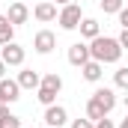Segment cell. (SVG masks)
Listing matches in <instances>:
<instances>
[{"mask_svg":"<svg viewBox=\"0 0 128 128\" xmlns=\"http://www.w3.org/2000/svg\"><path fill=\"white\" fill-rule=\"evenodd\" d=\"M116 39H119V45H122V48H128V27H122V33H119Z\"/></svg>","mask_w":128,"mask_h":128,"instance_id":"cell-22","label":"cell"},{"mask_svg":"<svg viewBox=\"0 0 128 128\" xmlns=\"http://www.w3.org/2000/svg\"><path fill=\"white\" fill-rule=\"evenodd\" d=\"M116 18H119V24H122V27H128V6H122V9L116 12Z\"/></svg>","mask_w":128,"mask_h":128,"instance_id":"cell-21","label":"cell"},{"mask_svg":"<svg viewBox=\"0 0 128 128\" xmlns=\"http://www.w3.org/2000/svg\"><path fill=\"white\" fill-rule=\"evenodd\" d=\"M86 116H90L92 122H98V119H104L107 113H104V107H101L98 101H92V98H90V101H86Z\"/></svg>","mask_w":128,"mask_h":128,"instance_id":"cell-17","label":"cell"},{"mask_svg":"<svg viewBox=\"0 0 128 128\" xmlns=\"http://www.w3.org/2000/svg\"><path fill=\"white\" fill-rule=\"evenodd\" d=\"M116 128H128V113H125V119H122V122H119Z\"/></svg>","mask_w":128,"mask_h":128,"instance_id":"cell-25","label":"cell"},{"mask_svg":"<svg viewBox=\"0 0 128 128\" xmlns=\"http://www.w3.org/2000/svg\"><path fill=\"white\" fill-rule=\"evenodd\" d=\"M80 21H84V12H80V6H78V3H66V6H60L57 24H60L63 30H78V27H80Z\"/></svg>","mask_w":128,"mask_h":128,"instance_id":"cell-3","label":"cell"},{"mask_svg":"<svg viewBox=\"0 0 128 128\" xmlns=\"http://www.w3.org/2000/svg\"><path fill=\"white\" fill-rule=\"evenodd\" d=\"M90 60H92V54H90V45H86V42H74V45L68 48V63L72 66L80 68L84 63H90Z\"/></svg>","mask_w":128,"mask_h":128,"instance_id":"cell-8","label":"cell"},{"mask_svg":"<svg viewBox=\"0 0 128 128\" xmlns=\"http://www.w3.org/2000/svg\"><path fill=\"white\" fill-rule=\"evenodd\" d=\"M45 128H48V125H45Z\"/></svg>","mask_w":128,"mask_h":128,"instance_id":"cell-27","label":"cell"},{"mask_svg":"<svg viewBox=\"0 0 128 128\" xmlns=\"http://www.w3.org/2000/svg\"><path fill=\"white\" fill-rule=\"evenodd\" d=\"M54 48H57V36H54L51 30H39L36 36H33V51H36V54L45 57V54H51Z\"/></svg>","mask_w":128,"mask_h":128,"instance_id":"cell-5","label":"cell"},{"mask_svg":"<svg viewBox=\"0 0 128 128\" xmlns=\"http://www.w3.org/2000/svg\"><path fill=\"white\" fill-rule=\"evenodd\" d=\"M90 98H92V101H98V104L104 107V113H110V110L116 107V92H113L110 86H98V90H96Z\"/></svg>","mask_w":128,"mask_h":128,"instance_id":"cell-11","label":"cell"},{"mask_svg":"<svg viewBox=\"0 0 128 128\" xmlns=\"http://www.w3.org/2000/svg\"><path fill=\"white\" fill-rule=\"evenodd\" d=\"M15 80H18V86H21V90H39V84H42V74H39L36 68H21Z\"/></svg>","mask_w":128,"mask_h":128,"instance_id":"cell-12","label":"cell"},{"mask_svg":"<svg viewBox=\"0 0 128 128\" xmlns=\"http://www.w3.org/2000/svg\"><path fill=\"white\" fill-rule=\"evenodd\" d=\"M0 128H21V119L9 110V104L0 107Z\"/></svg>","mask_w":128,"mask_h":128,"instance_id":"cell-16","label":"cell"},{"mask_svg":"<svg viewBox=\"0 0 128 128\" xmlns=\"http://www.w3.org/2000/svg\"><path fill=\"white\" fill-rule=\"evenodd\" d=\"M66 122H68V110H66L63 104L45 107V125H48V128H63Z\"/></svg>","mask_w":128,"mask_h":128,"instance_id":"cell-6","label":"cell"},{"mask_svg":"<svg viewBox=\"0 0 128 128\" xmlns=\"http://www.w3.org/2000/svg\"><path fill=\"white\" fill-rule=\"evenodd\" d=\"M6 18H9L15 27L27 24V18H30V9H27V3H21V0H12V3H9V12H6Z\"/></svg>","mask_w":128,"mask_h":128,"instance_id":"cell-10","label":"cell"},{"mask_svg":"<svg viewBox=\"0 0 128 128\" xmlns=\"http://www.w3.org/2000/svg\"><path fill=\"white\" fill-rule=\"evenodd\" d=\"M96 128H116V125H113V122L104 116V119H98V122H96Z\"/></svg>","mask_w":128,"mask_h":128,"instance_id":"cell-23","label":"cell"},{"mask_svg":"<svg viewBox=\"0 0 128 128\" xmlns=\"http://www.w3.org/2000/svg\"><path fill=\"white\" fill-rule=\"evenodd\" d=\"M80 74H84V80L98 84V80H101V74H104V66L98 63V60H90V63H84V66H80Z\"/></svg>","mask_w":128,"mask_h":128,"instance_id":"cell-13","label":"cell"},{"mask_svg":"<svg viewBox=\"0 0 128 128\" xmlns=\"http://www.w3.org/2000/svg\"><path fill=\"white\" fill-rule=\"evenodd\" d=\"M122 9V0H101V12L104 15H116Z\"/></svg>","mask_w":128,"mask_h":128,"instance_id":"cell-19","label":"cell"},{"mask_svg":"<svg viewBox=\"0 0 128 128\" xmlns=\"http://www.w3.org/2000/svg\"><path fill=\"white\" fill-rule=\"evenodd\" d=\"M72 128H96V122H92L90 116H84V119H74V122H72Z\"/></svg>","mask_w":128,"mask_h":128,"instance_id":"cell-20","label":"cell"},{"mask_svg":"<svg viewBox=\"0 0 128 128\" xmlns=\"http://www.w3.org/2000/svg\"><path fill=\"white\" fill-rule=\"evenodd\" d=\"M51 3H57V6H66V3H72V0H51Z\"/></svg>","mask_w":128,"mask_h":128,"instance_id":"cell-26","label":"cell"},{"mask_svg":"<svg viewBox=\"0 0 128 128\" xmlns=\"http://www.w3.org/2000/svg\"><path fill=\"white\" fill-rule=\"evenodd\" d=\"M78 30H80V36H84V39H90V42H92L96 36H101V24H98L96 18H84Z\"/></svg>","mask_w":128,"mask_h":128,"instance_id":"cell-14","label":"cell"},{"mask_svg":"<svg viewBox=\"0 0 128 128\" xmlns=\"http://www.w3.org/2000/svg\"><path fill=\"white\" fill-rule=\"evenodd\" d=\"M113 84H116V90H125L128 92V66H122V68L113 72Z\"/></svg>","mask_w":128,"mask_h":128,"instance_id":"cell-18","label":"cell"},{"mask_svg":"<svg viewBox=\"0 0 128 128\" xmlns=\"http://www.w3.org/2000/svg\"><path fill=\"white\" fill-rule=\"evenodd\" d=\"M122 51H125V48H122L119 39H113V36H96V39L90 42V54H92V60H98L101 66L119 63Z\"/></svg>","mask_w":128,"mask_h":128,"instance_id":"cell-1","label":"cell"},{"mask_svg":"<svg viewBox=\"0 0 128 128\" xmlns=\"http://www.w3.org/2000/svg\"><path fill=\"white\" fill-rule=\"evenodd\" d=\"M57 15H60V9H57V3H51V0H39V3L33 6V18L42 21V24L57 21Z\"/></svg>","mask_w":128,"mask_h":128,"instance_id":"cell-4","label":"cell"},{"mask_svg":"<svg viewBox=\"0 0 128 128\" xmlns=\"http://www.w3.org/2000/svg\"><path fill=\"white\" fill-rule=\"evenodd\" d=\"M0 60L6 66H24V48L18 42H9V45L0 48Z\"/></svg>","mask_w":128,"mask_h":128,"instance_id":"cell-7","label":"cell"},{"mask_svg":"<svg viewBox=\"0 0 128 128\" xmlns=\"http://www.w3.org/2000/svg\"><path fill=\"white\" fill-rule=\"evenodd\" d=\"M9 42H15V24L6 15H0V48L9 45Z\"/></svg>","mask_w":128,"mask_h":128,"instance_id":"cell-15","label":"cell"},{"mask_svg":"<svg viewBox=\"0 0 128 128\" xmlns=\"http://www.w3.org/2000/svg\"><path fill=\"white\" fill-rule=\"evenodd\" d=\"M60 90H63V78H60L57 72H48V74L42 78L39 90H36V98H39L45 107H51V104H57V96H60Z\"/></svg>","mask_w":128,"mask_h":128,"instance_id":"cell-2","label":"cell"},{"mask_svg":"<svg viewBox=\"0 0 128 128\" xmlns=\"http://www.w3.org/2000/svg\"><path fill=\"white\" fill-rule=\"evenodd\" d=\"M0 98H3V104H15V101L21 98V86H18V80L3 78V80H0Z\"/></svg>","mask_w":128,"mask_h":128,"instance_id":"cell-9","label":"cell"},{"mask_svg":"<svg viewBox=\"0 0 128 128\" xmlns=\"http://www.w3.org/2000/svg\"><path fill=\"white\" fill-rule=\"evenodd\" d=\"M6 68H9V66H6V63H3V60H0V80L6 78Z\"/></svg>","mask_w":128,"mask_h":128,"instance_id":"cell-24","label":"cell"}]
</instances>
